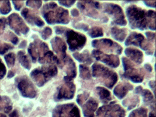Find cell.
Masks as SVG:
<instances>
[{"mask_svg":"<svg viewBox=\"0 0 156 117\" xmlns=\"http://www.w3.org/2000/svg\"><path fill=\"white\" fill-rule=\"evenodd\" d=\"M140 101V99L138 96H134L131 98L125 100L123 101V104L128 108V110H131L135 107Z\"/></svg>","mask_w":156,"mask_h":117,"instance_id":"cell-28","label":"cell"},{"mask_svg":"<svg viewBox=\"0 0 156 117\" xmlns=\"http://www.w3.org/2000/svg\"><path fill=\"white\" fill-rule=\"evenodd\" d=\"M6 72V69L5 67L0 60V78H2L5 74Z\"/></svg>","mask_w":156,"mask_h":117,"instance_id":"cell-41","label":"cell"},{"mask_svg":"<svg viewBox=\"0 0 156 117\" xmlns=\"http://www.w3.org/2000/svg\"><path fill=\"white\" fill-rule=\"evenodd\" d=\"M9 23L15 32L20 35L27 34L29 31V28L24 23L21 18L16 14H13L9 17Z\"/></svg>","mask_w":156,"mask_h":117,"instance_id":"cell-15","label":"cell"},{"mask_svg":"<svg viewBox=\"0 0 156 117\" xmlns=\"http://www.w3.org/2000/svg\"><path fill=\"white\" fill-rule=\"evenodd\" d=\"M125 44L128 45H135L140 46L142 49L147 52L151 48V44L149 41H147L142 34L137 32H133L128 37Z\"/></svg>","mask_w":156,"mask_h":117,"instance_id":"cell-13","label":"cell"},{"mask_svg":"<svg viewBox=\"0 0 156 117\" xmlns=\"http://www.w3.org/2000/svg\"><path fill=\"white\" fill-rule=\"evenodd\" d=\"M73 56L80 63H86L87 65H90L92 63V59L88 51H85L81 53H75L73 54Z\"/></svg>","mask_w":156,"mask_h":117,"instance_id":"cell-25","label":"cell"},{"mask_svg":"<svg viewBox=\"0 0 156 117\" xmlns=\"http://www.w3.org/2000/svg\"><path fill=\"white\" fill-rule=\"evenodd\" d=\"M75 85L71 81H65L64 84H63L58 89L57 95H56L57 100L72 99L75 94Z\"/></svg>","mask_w":156,"mask_h":117,"instance_id":"cell-14","label":"cell"},{"mask_svg":"<svg viewBox=\"0 0 156 117\" xmlns=\"http://www.w3.org/2000/svg\"><path fill=\"white\" fill-rule=\"evenodd\" d=\"M18 59L23 67L27 69H29L31 67L29 60L28 56L25 54L23 51H20L18 52Z\"/></svg>","mask_w":156,"mask_h":117,"instance_id":"cell-30","label":"cell"},{"mask_svg":"<svg viewBox=\"0 0 156 117\" xmlns=\"http://www.w3.org/2000/svg\"><path fill=\"white\" fill-rule=\"evenodd\" d=\"M88 96H89V94L87 93H84V94L78 95L77 97V102L80 105H82L84 102L86 101Z\"/></svg>","mask_w":156,"mask_h":117,"instance_id":"cell-38","label":"cell"},{"mask_svg":"<svg viewBox=\"0 0 156 117\" xmlns=\"http://www.w3.org/2000/svg\"><path fill=\"white\" fill-rule=\"evenodd\" d=\"M125 111L115 102L104 105L96 111L97 117H125Z\"/></svg>","mask_w":156,"mask_h":117,"instance_id":"cell-7","label":"cell"},{"mask_svg":"<svg viewBox=\"0 0 156 117\" xmlns=\"http://www.w3.org/2000/svg\"><path fill=\"white\" fill-rule=\"evenodd\" d=\"M65 32L67 42L71 51L80 50L84 46L87 42L84 35L71 29H66Z\"/></svg>","mask_w":156,"mask_h":117,"instance_id":"cell-5","label":"cell"},{"mask_svg":"<svg viewBox=\"0 0 156 117\" xmlns=\"http://www.w3.org/2000/svg\"><path fill=\"white\" fill-rule=\"evenodd\" d=\"M42 14L46 22L49 24H67L70 20L68 11L58 7L55 2H53L46 4L43 7Z\"/></svg>","mask_w":156,"mask_h":117,"instance_id":"cell-2","label":"cell"},{"mask_svg":"<svg viewBox=\"0 0 156 117\" xmlns=\"http://www.w3.org/2000/svg\"><path fill=\"white\" fill-rule=\"evenodd\" d=\"M51 44L53 50L58 56V58L61 63V60L64 62L66 58L67 45L64 41L60 37H56L51 41Z\"/></svg>","mask_w":156,"mask_h":117,"instance_id":"cell-16","label":"cell"},{"mask_svg":"<svg viewBox=\"0 0 156 117\" xmlns=\"http://www.w3.org/2000/svg\"><path fill=\"white\" fill-rule=\"evenodd\" d=\"M98 102L93 98H91L85 102L83 107L84 117H94L95 112L98 107Z\"/></svg>","mask_w":156,"mask_h":117,"instance_id":"cell-21","label":"cell"},{"mask_svg":"<svg viewBox=\"0 0 156 117\" xmlns=\"http://www.w3.org/2000/svg\"><path fill=\"white\" fill-rule=\"evenodd\" d=\"M52 34V30L49 27H46L41 32V36L44 40L47 39Z\"/></svg>","mask_w":156,"mask_h":117,"instance_id":"cell-36","label":"cell"},{"mask_svg":"<svg viewBox=\"0 0 156 117\" xmlns=\"http://www.w3.org/2000/svg\"><path fill=\"white\" fill-rule=\"evenodd\" d=\"M53 117H81L78 107L73 103L60 105L53 111Z\"/></svg>","mask_w":156,"mask_h":117,"instance_id":"cell-8","label":"cell"},{"mask_svg":"<svg viewBox=\"0 0 156 117\" xmlns=\"http://www.w3.org/2000/svg\"><path fill=\"white\" fill-rule=\"evenodd\" d=\"M104 10L114 20V22L118 25L125 26L127 22L125 18L123 11L119 5L114 4H105Z\"/></svg>","mask_w":156,"mask_h":117,"instance_id":"cell-10","label":"cell"},{"mask_svg":"<svg viewBox=\"0 0 156 117\" xmlns=\"http://www.w3.org/2000/svg\"><path fill=\"white\" fill-rule=\"evenodd\" d=\"M135 93L142 94L143 101L146 104L152 105V102L154 103L153 95L149 90H143L141 86H139L136 88Z\"/></svg>","mask_w":156,"mask_h":117,"instance_id":"cell-24","label":"cell"},{"mask_svg":"<svg viewBox=\"0 0 156 117\" xmlns=\"http://www.w3.org/2000/svg\"><path fill=\"white\" fill-rule=\"evenodd\" d=\"M144 67L146 68V69L147 70H148L150 72L152 71V67L150 65H149V64H146V65H144Z\"/></svg>","mask_w":156,"mask_h":117,"instance_id":"cell-48","label":"cell"},{"mask_svg":"<svg viewBox=\"0 0 156 117\" xmlns=\"http://www.w3.org/2000/svg\"><path fill=\"white\" fill-rule=\"evenodd\" d=\"M129 25L132 29L155 30V11H146L132 5L126 10Z\"/></svg>","mask_w":156,"mask_h":117,"instance_id":"cell-1","label":"cell"},{"mask_svg":"<svg viewBox=\"0 0 156 117\" xmlns=\"http://www.w3.org/2000/svg\"><path fill=\"white\" fill-rule=\"evenodd\" d=\"M92 55L96 60L102 62L112 68H116L119 65V59L115 55H108L101 51L95 49L92 51Z\"/></svg>","mask_w":156,"mask_h":117,"instance_id":"cell-12","label":"cell"},{"mask_svg":"<svg viewBox=\"0 0 156 117\" xmlns=\"http://www.w3.org/2000/svg\"><path fill=\"white\" fill-rule=\"evenodd\" d=\"M63 65H65L66 76L64 77L66 81H70L74 79L77 75V69L75 63L70 57L66 56L63 62Z\"/></svg>","mask_w":156,"mask_h":117,"instance_id":"cell-19","label":"cell"},{"mask_svg":"<svg viewBox=\"0 0 156 117\" xmlns=\"http://www.w3.org/2000/svg\"><path fill=\"white\" fill-rule=\"evenodd\" d=\"M5 27V20L4 18H0V35L3 32Z\"/></svg>","mask_w":156,"mask_h":117,"instance_id":"cell-42","label":"cell"},{"mask_svg":"<svg viewBox=\"0 0 156 117\" xmlns=\"http://www.w3.org/2000/svg\"><path fill=\"white\" fill-rule=\"evenodd\" d=\"M124 68V76L129 80L136 83H142L144 79V73L137 69L135 65L126 58H122Z\"/></svg>","mask_w":156,"mask_h":117,"instance_id":"cell-6","label":"cell"},{"mask_svg":"<svg viewBox=\"0 0 156 117\" xmlns=\"http://www.w3.org/2000/svg\"><path fill=\"white\" fill-rule=\"evenodd\" d=\"M57 73L56 66L50 65L34 70L30 74V76L36 84L41 87L51 78L55 76Z\"/></svg>","mask_w":156,"mask_h":117,"instance_id":"cell-4","label":"cell"},{"mask_svg":"<svg viewBox=\"0 0 156 117\" xmlns=\"http://www.w3.org/2000/svg\"><path fill=\"white\" fill-rule=\"evenodd\" d=\"M11 10L10 3L8 1H5L2 3L0 8V11L2 14H7Z\"/></svg>","mask_w":156,"mask_h":117,"instance_id":"cell-34","label":"cell"},{"mask_svg":"<svg viewBox=\"0 0 156 117\" xmlns=\"http://www.w3.org/2000/svg\"><path fill=\"white\" fill-rule=\"evenodd\" d=\"M12 109L10 100L7 97L0 96V110H4L5 112H9Z\"/></svg>","mask_w":156,"mask_h":117,"instance_id":"cell-29","label":"cell"},{"mask_svg":"<svg viewBox=\"0 0 156 117\" xmlns=\"http://www.w3.org/2000/svg\"><path fill=\"white\" fill-rule=\"evenodd\" d=\"M133 89V86L128 83H121L114 88V93L119 99H122L128 94L129 90Z\"/></svg>","mask_w":156,"mask_h":117,"instance_id":"cell-23","label":"cell"},{"mask_svg":"<svg viewBox=\"0 0 156 117\" xmlns=\"http://www.w3.org/2000/svg\"><path fill=\"white\" fill-rule=\"evenodd\" d=\"M48 51L49 47L47 44L39 39H36L30 44L28 49L29 53L34 62L42 58Z\"/></svg>","mask_w":156,"mask_h":117,"instance_id":"cell-11","label":"cell"},{"mask_svg":"<svg viewBox=\"0 0 156 117\" xmlns=\"http://www.w3.org/2000/svg\"><path fill=\"white\" fill-rule=\"evenodd\" d=\"M9 117H19V115H18V113L17 111L14 110L12 113H11L9 114Z\"/></svg>","mask_w":156,"mask_h":117,"instance_id":"cell-47","label":"cell"},{"mask_svg":"<svg viewBox=\"0 0 156 117\" xmlns=\"http://www.w3.org/2000/svg\"><path fill=\"white\" fill-rule=\"evenodd\" d=\"M11 48H12V46L8 44H0V54H4L5 52H7L9 49Z\"/></svg>","mask_w":156,"mask_h":117,"instance_id":"cell-37","label":"cell"},{"mask_svg":"<svg viewBox=\"0 0 156 117\" xmlns=\"http://www.w3.org/2000/svg\"><path fill=\"white\" fill-rule=\"evenodd\" d=\"M111 34L115 40L123 42L127 36V30L126 29L114 27L111 29Z\"/></svg>","mask_w":156,"mask_h":117,"instance_id":"cell-26","label":"cell"},{"mask_svg":"<svg viewBox=\"0 0 156 117\" xmlns=\"http://www.w3.org/2000/svg\"><path fill=\"white\" fill-rule=\"evenodd\" d=\"M146 36L147 37V39L149 41H154V38H155V34L151 32H147L146 33Z\"/></svg>","mask_w":156,"mask_h":117,"instance_id":"cell-43","label":"cell"},{"mask_svg":"<svg viewBox=\"0 0 156 117\" xmlns=\"http://www.w3.org/2000/svg\"><path fill=\"white\" fill-rule=\"evenodd\" d=\"M5 59L8 67H12L14 65L15 55L14 53H9L5 56Z\"/></svg>","mask_w":156,"mask_h":117,"instance_id":"cell-35","label":"cell"},{"mask_svg":"<svg viewBox=\"0 0 156 117\" xmlns=\"http://www.w3.org/2000/svg\"><path fill=\"white\" fill-rule=\"evenodd\" d=\"M92 76L99 79L107 87L112 88L118 80L116 73L102 65L95 63L92 67Z\"/></svg>","mask_w":156,"mask_h":117,"instance_id":"cell-3","label":"cell"},{"mask_svg":"<svg viewBox=\"0 0 156 117\" xmlns=\"http://www.w3.org/2000/svg\"><path fill=\"white\" fill-rule=\"evenodd\" d=\"M129 117H147V110L144 108H139L133 111Z\"/></svg>","mask_w":156,"mask_h":117,"instance_id":"cell-32","label":"cell"},{"mask_svg":"<svg viewBox=\"0 0 156 117\" xmlns=\"http://www.w3.org/2000/svg\"><path fill=\"white\" fill-rule=\"evenodd\" d=\"M0 117H6V116L3 115V114H0Z\"/></svg>","mask_w":156,"mask_h":117,"instance_id":"cell-51","label":"cell"},{"mask_svg":"<svg viewBox=\"0 0 156 117\" xmlns=\"http://www.w3.org/2000/svg\"><path fill=\"white\" fill-rule=\"evenodd\" d=\"M99 3L98 2L93 1H80L77 3L78 8L84 12L85 14L90 17H95L98 14L96 9L99 8Z\"/></svg>","mask_w":156,"mask_h":117,"instance_id":"cell-18","label":"cell"},{"mask_svg":"<svg viewBox=\"0 0 156 117\" xmlns=\"http://www.w3.org/2000/svg\"><path fill=\"white\" fill-rule=\"evenodd\" d=\"M98 95H99V98L104 102H108L111 100V93L103 87H98L96 88Z\"/></svg>","mask_w":156,"mask_h":117,"instance_id":"cell-27","label":"cell"},{"mask_svg":"<svg viewBox=\"0 0 156 117\" xmlns=\"http://www.w3.org/2000/svg\"><path fill=\"white\" fill-rule=\"evenodd\" d=\"M149 117H155V115H154V114L150 113V115H149Z\"/></svg>","mask_w":156,"mask_h":117,"instance_id":"cell-50","label":"cell"},{"mask_svg":"<svg viewBox=\"0 0 156 117\" xmlns=\"http://www.w3.org/2000/svg\"><path fill=\"white\" fill-rule=\"evenodd\" d=\"M75 1H58L59 4L62 5L66 7H70L74 3Z\"/></svg>","mask_w":156,"mask_h":117,"instance_id":"cell-40","label":"cell"},{"mask_svg":"<svg viewBox=\"0 0 156 117\" xmlns=\"http://www.w3.org/2000/svg\"><path fill=\"white\" fill-rule=\"evenodd\" d=\"M14 5L15 9L16 10L19 11L23 5V2L22 1H14Z\"/></svg>","mask_w":156,"mask_h":117,"instance_id":"cell-44","label":"cell"},{"mask_svg":"<svg viewBox=\"0 0 156 117\" xmlns=\"http://www.w3.org/2000/svg\"><path fill=\"white\" fill-rule=\"evenodd\" d=\"M71 15L73 16H77L79 15V12H78V10H77L76 9H73L71 10Z\"/></svg>","mask_w":156,"mask_h":117,"instance_id":"cell-46","label":"cell"},{"mask_svg":"<svg viewBox=\"0 0 156 117\" xmlns=\"http://www.w3.org/2000/svg\"><path fill=\"white\" fill-rule=\"evenodd\" d=\"M92 46L96 49L104 50L108 52L115 53L119 55L122 51V48L119 44L108 39L94 40L92 41Z\"/></svg>","mask_w":156,"mask_h":117,"instance_id":"cell-9","label":"cell"},{"mask_svg":"<svg viewBox=\"0 0 156 117\" xmlns=\"http://www.w3.org/2000/svg\"><path fill=\"white\" fill-rule=\"evenodd\" d=\"M88 35L93 38L102 37L104 35L103 29L98 27H93L88 31Z\"/></svg>","mask_w":156,"mask_h":117,"instance_id":"cell-33","label":"cell"},{"mask_svg":"<svg viewBox=\"0 0 156 117\" xmlns=\"http://www.w3.org/2000/svg\"><path fill=\"white\" fill-rule=\"evenodd\" d=\"M80 76L81 78L88 80L90 79L91 77V72L88 67L84 65H80Z\"/></svg>","mask_w":156,"mask_h":117,"instance_id":"cell-31","label":"cell"},{"mask_svg":"<svg viewBox=\"0 0 156 117\" xmlns=\"http://www.w3.org/2000/svg\"><path fill=\"white\" fill-rule=\"evenodd\" d=\"M125 55L136 63L140 64L143 60V54L139 49L129 48L125 51Z\"/></svg>","mask_w":156,"mask_h":117,"instance_id":"cell-22","label":"cell"},{"mask_svg":"<svg viewBox=\"0 0 156 117\" xmlns=\"http://www.w3.org/2000/svg\"><path fill=\"white\" fill-rule=\"evenodd\" d=\"M149 86H150V87L153 88V91L154 92V88H155V82H154V81H150L149 83Z\"/></svg>","mask_w":156,"mask_h":117,"instance_id":"cell-49","label":"cell"},{"mask_svg":"<svg viewBox=\"0 0 156 117\" xmlns=\"http://www.w3.org/2000/svg\"><path fill=\"white\" fill-rule=\"evenodd\" d=\"M27 5L30 7L39 8L42 5V1H28Z\"/></svg>","mask_w":156,"mask_h":117,"instance_id":"cell-39","label":"cell"},{"mask_svg":"<svg viewBox=\"0 0 156 117\" xmlns=\"http://www.w3.org/2000/svg\"><path fill=\"white\" fill-rule=\"evenodd\" d=\"M18 87L22 95L25 97L34 98L36 95V91L33 84L27 78L21 79L18 81Z\"/></svg>","mask_w":156,"mask_h":117,"instance_id":"cell-17","label":"cell"},{"mask_svg":"<svg viewBox=\"0 0 156 117\" xmlns=\"http://www.w3.org/2000/svg\"><path fill=\"white\" fill-rule=\"evenodd\" d=\"M155 1H144L145 4L150 7L155 8Z\"/></svg>","mask_w":156,"mask_h":117,"instance_id":"cell-45","label":"cell"},{"mask_svg":"<svg viewBox=\"0 0 156 117\" xmlns=\"http://www.w3.org/2000/svg\"><path fill=\"white\" fill-rule=\"evenodd\" d=\"M22 15L24 18L32 25H35L39 27H41L44 25V22L39 16L36 15L28 9L25 8L22 11Z\"/></svg>","mask_w":156,"mask_h":117,"instance_id":"cell-20","label":"cell"}]
</instances>
